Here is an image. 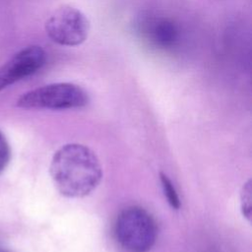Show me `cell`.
<instances>
[{"instance_id":"cell-1","label":"cell","mask_w":252,"mask_h":252,"mask_svg":"<svg viewBox=\"0 0 252 252\" xmlns=\"http://www.w3.org/2000/svg\"><path fill=\"white\" fill-rule=\"evenodd\" d=\"M49 170L56 189L68 198L89 195L102 177L95 154L88 147L74 143L64 145L54 153Z\"/></svg>"},{"instance_id":"cell-2","label":"cell","mask_w":252,"mask_h":252,"mask_svg":"<svg viewBox=\"0 0 252 252\" xmlns=\"http://www.w3.org/2000/svg\"><path fill=\"white\" fill-rule=\"evenodd\" d=\"M157 225L152 216L140 207H128L117 217L114 234L128 252H148L157 239Z\"/></svg>"},{"instance_id":"cell-3","label":"cell","mask_w":252,"mask_h":252,"mask_svg":"<svg viewBox=\"0 0 252 252\" xmlns=\"http://www.w3.org/2000/svg\"><path fill=\"white\" fill-rule=\"evenodd\" d=\"M88 101V94L81 87L71 83H55L23 94L17 105L24 109L61 110L83 107Z\"/></svg>"},{"instance_id":"cell-4","label":"cell","mask_w":252,"mask_h":252,"mask_svg":"<svg viewBox=\"0 0 252 252\" xmlns=\"http://www.w3.org/2000/svg\"><path fill=\"white\" fill-rule=\"evenodd\" d=\"M90 24L86 16L71 6L55 10L45 23V32L57 44L76 46L83 43L89 33Z\"/></svg>"},{"instance_id":"cell-5","label":"cell","mask_w":252,"mask_h":252,"mask_svg":"<svg viewBox=\"0 0 252 252\" xmlns=\"http://www.w3.org/2000/svg\"><path fill=\"white\" fill-rule=\"evenodd\" d=\"M46 53L37 45L25 47L0 67V92L8 86L38 71L45 63Z\"/></svg>"},{"instance_id":"cell-6","label":"cell","mask_w":252,"mask_h":252,"mask_svg":"<svg viewBox=\"0 0 252 252\" xmlns=\"http://www.w3.org/2000/svg\"><path fill=\"white\" fill-rule=\"evenodd\" d=\"M148 34L156 45L161 48H170L178 39V29L172 21L160 18L150 24Z\"/></svg>"},{"instance_id":"cell-7","label":"cell","mask_w":252,"mask_h":252,"mask_svg":"<svg viewBox=\"0 0 252 252\" xmlns=\"http://www.w3.org/2000/svg\"><path fill=\"white\" fill-rule=\"evenodd\" d=\"M160 182H161V186L164 192V195L169 203V205L174 208V209H179L180 207V201L177 195V192L173 186V184L171 183V181L169 180V178L165 175L160 173Z\"/></svg>"},{"instance_id":"cell-8","label":"cell","mask_w":252,"mask_h":252,"mask_svg":"<svg viewBox=\"0 0 252 252\" xmlns=\"http://www.w3.org/2000/svg\"><path fill=\"white\" fill-rule=\"evenodd\" d=\"M11 158V150L9 143L3 133L0 131V174L7 167Z\"/></svg>"},{"instance_id":"cell-9","label":"cell","mask_w":252,"mask_h":252,"mask_svg":"<svg viewBox=\"0 0 252 252\" xmlns=\"http://www.w3.org/2000/svg\"><path fill=\"white\" fill-rule=\"evenodd\" d=\"M241 209L244 217L250 220L251 216V182L250 180L243 185L241 191Z\"/></svg>"}]
</instances>
